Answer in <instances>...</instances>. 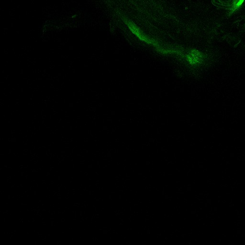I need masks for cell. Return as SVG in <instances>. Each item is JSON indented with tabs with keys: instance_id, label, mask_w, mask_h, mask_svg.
<instances>
[{
	"instance_id": "1",
	"label": "cell",
	"mask_w": 245,
	"mask_h": 245,
	"mask_svg": "<svg viewBox=\"0 0 245 245\" xmlns=\"http://www.w3.org/2000/svg\"><path fill=\"white\" fill-rule=\"evenodd\" d=\"M127 24L129 29H130V30L132 32L135 34L136 36H137L140 39L143 41L144 42H146V43H148L149 44L153 45L155 46H158L157 43L155 41L153 40L150 39L146 35H144V33L140 30V28H138L134 24L130 22H127Z\"/></svg>"
},
{
	"instance_id": "2",
	"label": "cell",
	"mask_w": 245,
	"mask_h": 245,
	"mask_svg": "<svg viewBox=\"0 0 245 245\" xmlns=\"http://www.w3.org/2000/svg\"><path fill=\"white\" fill-rule=\"evenodd\" d=\"M244 1V0H238V2L234 5V8L236 9V8L239 7L242 4Z\"/></svg>"
}]
</instances>
